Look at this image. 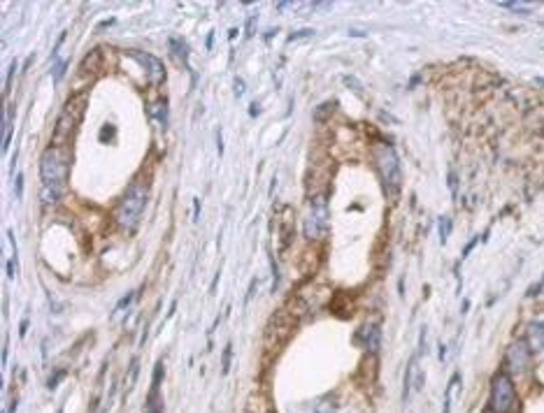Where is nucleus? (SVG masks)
Segmentation results:
<instances>
[{
	"label": "nucleus",
	"mask_w": 544,
	"mask_h": 413,
	"mask_svg": "<svg viewBox=\"0 0 544 413\" xmlns=\"http://www.w3.org/2000/svg\"><path fill=\"white\" fill-rule=\"evenodd\" d=\"M163 362H156L154 379H151L149 400H147V413H163V397H161V383H163Z\"/></svg>",
	"instance_id": "9"
},
{
	"label": "nucleus",
	"mask_w": 544,
	"mask_h": 413,
	"mask_svg": "<svg viewBox=\"0 0 544 413\" xmlns=\"http://www.w3.org/2000/svg\"><path fill=\"white\" fill-rule=\"evenodd\" d=\"M7 365V343H5V346H3V367Z\"/></svg>",
	"instance_id": "34"
},
{
	"label": "nucleus",
	"mask_w": 544,
	"mask_h": 413,
	"mask_svg": "<svg viewBox=\"0 0 544 413\" xmlns=\"http://www.w3.org/2000/svg\"><path fill=\"white\" fill-rule=\"evenodd\" d=\"M112 133H115V126H105L103 133H101V142H112Z\"/></svg>",
	"instance_id": "24"
},
{
	"label": "nucleus",
	"mask_w": 544,
	"mask_h": 413,
	"mask_svg": "<svg viewBox=\"0 0 544 413\" xmlns=\"http://www.w3.org/2000/svg\"><path fill=\"white\" fill-rule=\"evenodd\" d=\"M14 70H17V63H12V65H10V72H7V81H5V91H10V86H12Z\"/></svg>",
	"instance_id": "27"
},
{
	"label": "nucleus",
	"mask_w": 544,
	"mask_h": 413,
	"mask_svg": "<svg viewBox=\"0 0 544 413\" xmlns=\"http://www.w3.org/2000/svg\"><path fill=\"white\" fill-rule=\"evenodd\" d=\"M21 193H24V174H17L14 177V197L21 200Z\"/></svg>",
	"instance_id": "22"
},
{
	"label": "nucleus",
	"mask_w": 544,
	"mask_h": 413,
	"mask_svg": "<svg viewBox=\"0 0 544 413\" xmlns=\"http://www.w3.org/2000/svg\"><path fill=\"white\" fill-rule=\"evenodd\" d=\"M449 188H451V195L456 197V193H458V179H456V172H449Z\"/></svg>",
	"instance_id": "26"
},
{
	"label": "nucleus",
	"mask_w": 544,
	"mask_h": 413,
	"mask_svg": "<svg viewBox=\"0 0 544 413\" xmlns=\"http://www.w3.org/2000/svg\"><path fill=\"white\" fill-rule=\"evenodd\" d=\"M356 339L361 341V346L365 348V353H370V355L380 353V346H382V327L375 325V323L363 325L361 330H358V334H356Z\"/></svg>",
	"instance_id": "10"
},
{
	"label": "nucleus",
	"mask_w": 544,
	"mask_h": 413,
	"mask_svg": "<svg viewBox=\"0 0 544 413\" xmlns=\"http://www.w3.org/2000/svg\"><path fill=\"white\" fill-rule=\"evenodd\" d=\"M67 172H70V154H67V149L51 144L40 160V181H42L40 200L44 204H54L63 197Z\"/></svg>",
	"instance_id": "1"
},
{
	"label": "nucleus",
	"mask_w": 544,
	"mask_h": 413,
	"mask_svg": "<svg viewBox=\"0 0 544 413\" xmlns=\"http://www.w3.org/2000/svg\"><path fill=\"white\" fill-rule=\"evenodd\" d=\"M151 114H154V119L161 124L163 128L168 126V100H158V103H154V107H151Z\"/></svg>",
	"instance_id": "15"
},
{
	"label": "nucleus",
	"mask_w": 544,
	"mask_h": 413,
	"mask_svg": "<svg viewBox=\"0 0 544 413\" xmlns=\"http://www.w3.org/2000/svg\"><path fill=\"white\" fill-rule=\"evenodd\" d=\"M147 197H149V186L142 181H135L128 186V190L121 197V202L117 206V223L124 228V230H133L138 225V221L145 211V204H147Z\"/></svg>",
	"instance_id": "2"
},
{
	"label": "nucleus",
	"mask_w": 544,
	"mask_h": 413,
	"mask_svg": "<svg viewBox=\"0 0 544 413\" xmlns=\"http://www.w3.org/2000/svg\"><path fill=\"white\" fill-rule=\"evenodd\" d=\"M449 230H451V221H449V216H442V218H440V242H442V244L447 242Z\"/></svg>",
	"instance_id": "21"
},
{
	"label": "nucleus",
	"mask_w": 544,
	"mask_h": 413,
	"mask_svg": "<svg viewBox=\"0 0 544 413\" xmlns=\"http://www.w3.org/2000/svg\"><path fill=\"white\" fill-rule=\"evenodd\" d=\"M332 409H335V402L332 400H316L312 404H305L302 413H332Z\"/></svg>",
	"instance_id": "14"
},
{
	"label": "nucleus",
	"mask_w": 544,
	"mask_h": 413,
	"mask_svg": "<svg viewBox=\"0 0 544 413\" xmlns=\"http://www.w3.org/2000/svg\"><path fill=\"white\" fill-rule=\"evenodd\" d=\"M56 413H63V409H58V411H56Z\"/></svg>",
	"instance_id": "35"
},
{
	"label": "nucleus",
	"mask_w": 544,
	"mask_h": 413,
	"mask_svg": "<svg viewBox=\"0 0 544 413\" xmlns=\"http://www.w3.org/2000/svg\"><path fill=\"white\" fill-rule=\"evenodd\" d=\"M528 346L531 350H544V320H533L528 325Z\"/></svg>",
	"instance_id": "11"
},
{
	"label": "nucleus",
	"mask_w": 544,
	"mask_h": 413,
	"mask_svg": "<svg viewBox=\"0 0 544 413\" xmlns=\"http://www.w3.org/2000/svg\"><path fill=\"white\" fill-rule=\"evenodd\" d=\"M254 26H256V17L249 19V24H247V37H252V35H254Z\"/></svg>",
	"instance_id": "31"
},
{
	"label": "nucleus",
	"mask_w": 544,
	"mask_h": 413,
	"mask_svg": "<svg viewBox=\"0 0 544 413\" xmlns=\"http://www.w3.org/2000/svg\"><path fill=\"white\" fill-rule=\"evenodd\" d=\"M531 353L533 350L526 339H517L510 343L507 353H505V365H507V374L512 379L526 376L528 369H531Z\"/></svg>",
	"instance_id": "6"
},
{
	"label": "nucleus",
	"mask_w": 544,
	"mask_h": 413,
	"mask_svg": "<svg viewBox=\"0 0 544 413\" xmlns=\"http://www.w3.org/2000/svg\"><path fill=\"white\" fill-rule=\"evenodd\" d=\"M412 369H414V362L407 365V372H405V386H403V402L410 400V393H412Z\"/></svg>",
	"instance_id": "17"
},
{
	"label": "nucleus",
	"mask_w": 544,
	"mask_h": 413,
	"mask_svg": "<svg viewBox=\"0 0 544 413\" xmlns=\"http://www.w3.org/2000/svg\"><path fill=\"white\" fill-rule=\"evenodd\" d=\"M26 332H28V320H24V323L19 325V334H21V339L26 336Z\"/></svg>",
	"instance_id": "33"
},
{
	"label": "nucleus",
	"mask_w": 544,
	"mask_h": 413,
	"mask_svg": "<svg viewBox=\"0 0 544 413\" xmlns=\"http://www.w3.org/2000/svg\"><path fill=\"white\" fill-rule=\"evenodd\" d=\"M375 163H377V170H380V177L387 193H393L400 183V165H398V156L393 151L391 144H380L375 149Z\"/></svg>",
	"instance_id": "5"
},
{
	"label": "nucleus",
	"mask_w": 544,
	"mask_h": 413,
	"mask_svg": "<svg viewBox=\"0 0 544 413\" xmlns=\"http://www.w3.org/2000/svg\"><path fill=\"white\" fill-rule=\"evenodd\" d=\"M514 404H517V388L510 374H496L491 381V397H488V409L491 413H512Z\"/></svg>",
	"instance_id": "4"
},
{
	"label": "nucleus",
	"mask_w": 544,
	"mask_h": 413,
	"mask_svg": "<svg viewBox=\"0 0 544 413\" xmlns=\"http://www.w3.org/2000/svg\"><path fill=\"white\" fill-rule=\"evenodd\" d=\"M231 358H233V346L228 343V346L224 348V365H221V374H224V376H228V369H231Z\"/></svg>",
	"instance_id": "20"
},
{
	"label": "nucleus",
	"mask_w": 544,
	"mask_h": 413,
	"mask_svg": "<svg viewBox=\"0 0 544 413\" xmlns=\"http://www.w3.org/2000/svg\"><path fill=\"white\" fill-rule=\"evenodd\" d=\"M314 35V30H309V28H305V30H296V33H291L289 35V42H296V40H300V37H312Z\"/></svg>",
	"instance_id": "23"
},
{
	"label": "nucleus",
	"mask_w": 544,
	"mask_h": 413,
	"mask_svg": "<svg viewBox=\"0 0 544 413\" xmlns=\"http://www.w3.org/2000/svg\"><path fill=\"white\" fill-rule=\"evenodd\" d=\"M205 47L212 51L214 49V30H209V35H207V42H205Z\"/></svg>",
	"instance_id": "30"
},
{
	"label": "nucleus",
	"mask_w": 544,
	"mask_h": 413,
	"mask_svg": "<svg viewBox=\"0 0 544 413\" xmlns=\"http://www.w3.org/2000/svg\"><path fill=\"white\" fill-rule=\"evenodd\" d=\"M12 119H14V107L10 105L7 107V112H5V107H3V126H0V135H3V144H0V151H5L10 149V140H12Z\"/></svg>",
	"instance_id": "13"
},
{
	"label": "nucleus",
	"mask_w": 544,
	"mask_h": 413,
	"mask_svg": "<svg viewBox=\"0 0 544 413\" xmlns=\"http://www.w3.org/2000/svg\"><path fill=\"white\" fill-rule=\"evenodd\" d=\"M101 60H103V53L101 49H91L84 60L79 63V72L82 74H91V77H96L98 70H101Z\"/></svg>",
	"instance_id": "12"
},
{
	"label": "nucleus",
	"mask_w": 544,
	"mask_h": 413,
	"mask_svg": "<svg viewBox=\"0 0 544 413\" xmlns=\"http://www.w3.org/2000/svg\"><path fill=\"white\" fill-rule=\"evenodd\" d=\"M65 67H67V60H63V58H56V65H54V81L58 84L60 79H63V74H65Z\"/></svg>",
	"instance_id": "19"
},
{
	"label": "nucleus",
	"mask_w": 544,
	"mask_h": 413,
	"mask_svg": "<svg viewBox=\"0 0 544 413\" xmlns=\"http://www.w3.org/2000/svg\"><path fill=\"white\" fill-rule=\"evenodd\" d=\"M326 228H328V214H326V202L321 197H316L312 202V211L305 221V237L309 242H319L323 240L326 235Z\"/></svg>",
	"instance_id": "7"
},
{
	"label": "nucleus",
	"mask_w": 544,
	"mask_h": 413,
	"mask_svg": "<svg viewBox=\"0 0 544 413\" xmlns=\"http://www.w3.org/2000/svg\"><path fill=\"white\" fill-rule=\"evenodd\" d=\"M138 295H140V293H128L126 297H121V302L117 304V309L112 311V318H115L117 313H121V311H124L126 307H131V302H133V300H138Z\"/></svg>",
	"instance_id": "18"
},
{
	"label": "nucleus",
	"mask_w": 544,
	"mask_h": 413,
	"mask_svg": "<svg viewBox=\"0 0 544 413\" xmlns=\"http://www.w3.org/2000/svg\"><path fill=\"white\" fill-rule=\"evenodd\" d=\"M242 93H245V81L235 77V98H242Z\"/></svg>",
	"instance_id": "28"
},
{
	"label": "nucleus",
	"mask_w": 544,
	"mask_h": 413,
	"mask_svg": "<svg viewBox=\"0 0 544 413\" xmlns=\"http://www.w3.org/2000/svg\"><path fill=\"white\" fill-rule=\"evenodd\" d=\"M86 98L84 96H72L70 100L63 105V110L58 114V121L54 126V147H65L72 142L75 130H77L82 114H84Z\"/></svg>",
	"instance_id": "3"
},
{
	"label": "nucleus",
	"mask_w": 544,
	"mask_h": 413,
	"mask_svg": "<svg viewBox=\"0 0 544 413\" xmlns=\"http://www.w3.org/2000/svg\"><path fill=\"white\" fill-rule=\"evenodd\" d=\"M170 51H172V56H177L179 60L188 58V44L184 40H177V37H172L170 40Z\"/></svg>",
	"instance_id": "16"
},
{
	"label": "nucleus",
	"mask_w": 544,
	"mask_h": 413,
	"mask_svg": "<svg viewBox=\"0 0 544 413\" xmlns=\"http://www.w3.org/2000/svg\"><path fill=\"white\" fill-rule=\"evenodd\" d=\"M216 147H219V154H224V137H221V130H216Z\"/></svg>",
	"instance_id": "29"
},
{
	"label": "nucleus",
	"mask_w": 544,
	"mask_h": 413,
	"mask_svg": "<svg viewBox=\"0 0 544 413\" xmlns=\"http://www.w3.org/2000/svg\"><path fill=\"white\" fill-rule=\"evenodd\" d=\"M128 56L135 58L142 67H145L147 77H149L151 81H154V84H161V81L165 79V67H163V63H161V60H158L156 56H151V53L140 51V49L128 51Z\"/></svg>",
	"instance_id": "8"
},
{
	"label": "nucleus",
	"mask_w": 544,
	"mask_h": 413,
	"mask_svg": "<svg viewBox=\"0 0 544 413\" xmlns=\"http://www.w3.org/2000/svg\"><path fill=\"white\" fill-rule=\"evenodd\" d=\"M193 204H195V211H193V221H198V216H200V200L195 197L193 200Z\"/></svg>",
	"instance_id": "32"
},
{
	"label": "nucleus",
	"mask_w": 544,
	"mask_h": 413,
	"mask_svg": "<svg viewBox=\"0 0 544 413\" xmlns=\"http://www.w3.org/2000/svg\"><path fill=\"white\" fill-rule=\"evenodd\" d=\"M63 376H65V372H63V369H58V372H54V379H51V381H49V383H47V386H49V390H54V388H56V383H58V381H63Z\"/></svg>",
	"instance_id": "25"
}]
</instances>
